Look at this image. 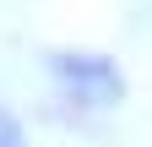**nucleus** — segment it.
Here are the masks:
<instances>
[{
    "label": "nucleus",
    "mask_w": 152,
    "mask_h": 147,
    "mask_svg": "<svg viewBox=\"0 0 152 147\" xmlns=\"http://www.w3.org/2000/svg\"><path fill=\"white\" fill-rule=\"evenodd\" d=\"M49 71H54V82H60V93L76 98L82 109H109L125 93V76L114 71V60H103V54H54Z\"/></svg>",
    "instance_id": "nucleus-1"
},
{
    "label": "nucleus",
    "mask_w": 152,
    "mask_h": 147,
    "mask_svg": "<svg viewBox=\"0 0 152 147\" xmlns=\"http://www.w3.org/2000/svg\"><path fill=\"white\" fill-rule=\"evenodd\" d=\"M0 147H22V131H16V120L0 109Z\"/></svg>",
    "instance_id": "nucleus-2"
}]
</instances>
